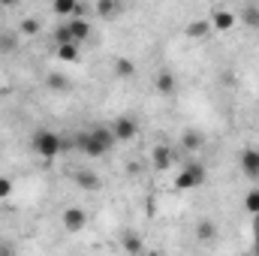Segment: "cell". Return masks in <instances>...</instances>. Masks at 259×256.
<instances>
[{
  "label": "cell",
  "mask_w": 259,
  "mask_h": 256,
  "mask_svg": "<svg viewBox=\"0 0 259 256\" xmlns=\"http://www.w3.org/2000/svg\"><path fill=\"white\" fill-rule=\"evenodd\" d=\"M238 163H241V172L247 178H259V151L256 148H244L241 157H238Z\"/></svg>",
  "instance_id": "cell-5"
},
{
  "label": "cell",
  "mask_w": 259,
  "mask_h": 256,
  "mask_svg": "<svg viewBox=\"0 0 259 256\" xmlns=\"http://www.w3.org/2000/svg\"><path fill=\"white\" fill-rule=\"evenodd\" d=\"M241 21H244L247 27H253V30H259V6H253V3H247V6L241 9Z\"/></svg>",
  "instance_id": "cell-17"
},
{
  "label": "cell",
  "mask_w": 259,
  "mask_h": 256,
  "mask_svg": "<svg viewBox=\"0 0 259 256\" xmlns=\"http://www.w3.org/2000/svg\"><path fill=\"white\" fill-rule=\"evenodd\" d=\"M253 238L259 241V214H253Z\"/></svg>",
  "instance_id": "cell-27"
},
{
  "label": "cell",
  "mask_w": 259,
  "mask_h": 256,
  "mask_svg": "<svg viewBox=\"0 0 259 256\" xmlns=\"http://www.w3.org/2000/svg\"><path fill=\"white\" fill-rule=\"evenodd\" d=\"M97 12H100L103 18H112V15L118 12V3H115V0H100V3H97Z\"/></svg>",
  "instance_id": "cell-23"
},
{
  "label": "cell",
  "mask_w": 259,
  "mask_h": 256,
  "mask_svg": "<svg viewBox=\"0 0 259 256\" xmlns=\"http://www.w3.org/2000/svg\"><path fill=\"white\" fill-rule=\"evenodd\" d=\"M196 238H199V241H205V244H211V241L217 238V223H214V220H208V217H202V220L196 223Z\"/></svg>",
  "instance_id": "cell-12"
},
{
  "label": "cell",
  "mask_w": 259,
  "mask_h": 256,
  "mask_svg": "<svg viewBox=\"0 0 259 256\" xmlns=\"http://www.w3.org/2000/svg\"><path fill=\"white\" fill-rule=\"evenodd\" d=\"M18 49V33L15 30H0V55H12Z\"/></svg>",
  "instance_id": "cell-14"
},
{
  "label": "cell",
  "mask_w": 259,
  "mask_h": 256,
  "mask_svg": "<svg viewBox=\"0 0 259 256\" xmlns=\"http://www.w3.org/2000/svg\"><path fill=\"white\" fill-rule=\"evenodd\" d=\"M30 148H33V154H39L42 160H55L66 145L58 133H52V130H36V133L30 136Z\"/></svg>",
  "instance_id": "cell-2"
},
{
  "label": "cell",
  "mask_w": 259,
  "mask_h": 256,
  "mask_svg": "<svg viewBox=\"0 0 259 256\" xmlns=\"http://www.w3.org/2000/svg\"><path fill=\"white\" fill-rule=\"evenodd\" d=\"M145 256H163V253H157V250H151V253H145Z\"/></svg>",
  "instance_id": "cell-28"
},
{
  "label": "cell",
  "mask_w": 259,
  "mask_h": 256,
  "mask_svg": "<svg viewBox=\"0 0 259 256\" xmlns=\"http://www.w3.org/2000/svg\"><path fill=\"white\" fill-rule=\"evenodd\" d=\"M253 256H259V241H256V250H253Z\"/></svg>",
  "instance_id": "cell-29"
},
{
  "label": "cell",
  "mask_w": 259,
  "mask_h": 256,
  "mask_svg": "<svg viewBox=\"0 0 259 256\" xmlns=\"http://www.w3.org/2000/svg\"><path fill=\"white\" fill-rule=\"evenodd\" d=\"M172 160H175V154H172V148H169V145H154L151 163H154V169H157V172L172 169Z\"/></svg>",
  "instance_id": "cell-7"
},
{
  "label": "cell",
  "mask_w": 259,
  "mask_h": 256,
  "mask_svg": "<svg viewBox=\"0 0 259 256\" xmlns=\"http://www.w3.org/2000/svg\"><path fill=\"white\" fill-rule=\"evenodd\" d=\"M66 27H69V36H72L75 46H81V42L91 39V24L84 18H72V21H66Z\"/></svg>",
  "instance_id": "cell-8"
},
{
  "label": "cell",
  "mask_w": 259,
  "mask_h": 256,
  "mask_svg": "<svg viewBox=\"0 0 259 256\" xmlns=\"http://www.w3.org/2000/svg\"><path fill=\"white\" fill-rule=\"evenodd\" d=\"M208 21H211L214 30H229V27H235V12H229V9H217Z\"/></svg>",
  "instance_id": "cell-11"
},
{
  "label": "cell",
  "mask_w": 259,
  "mask_h": 256,
  "mask_svg": "<svg viewBox=\"0 0 259 256\" xmlns=\"http://www.w3.org/2000/svg\"><path fill=\"white\" fill-rule=\"evenodd\" d=\"M244 208H247V214H250V217L259 214V190H250L247 196H244Z\"/></svg>",
  "instance_id": "cell-22"
},
{
  "label": "cell",
  "mask_w": 259,
  "mask_h": 256,
  "mask_svg": "<svg viewBox=\"0 0 259 256\" xmlns=\"http://www.w3.org/2000/svg\"><path fill=\"white\" fill-rule=\"evenodd\" d=\"M181 145H184V151H199V148L205 145V136H202L199 130H187V133L181 136Z\"/></svg>",
  "instance_id": "cell-15"
},
{
  "label": "cell",
  "mask_w": 259,
  "mask_h": 256,
  "mask_svg": "<svg viewBox=\"0 0 259 256\" xmlns=\"http://www.w3.org/2000/svg\"><path fill=\"white\" fill-rule=\"evenodd\" d=\"M208 30H211V21H208V18H196V21H190V24H187V36H193V39L205 36Z\"/></svg>",
  "instance_id": "cell-16"
},
{
  "label": "cell",
  "mask_w": 259,
  "mask_h": 256,
  "mask_svg": "<svg viewBox=\"0 0 259 256\" xmlns=\"http://www.w3.org/2000/svg\"><path fill=\"white\" fill-rule=\"evenodd\" d=\"M61 223L66 232H81L88 226V214H84V208H66L61 214Z\"/></svg>",
  "instance_id": "cell-4"
},
{
  "label": "cell",
  "mask_w": 259,
  "mask_h": 256,
  "mask_svg": "<svg viewBox=\"0 0 259 256\" xmlns=\"http://www.w3.org/2000/svg\"><path fill=\"white\" fill-rule=\"evenodd\" d=\"M124 250H127V253H139V250H142V238H139L136 232H127V235H124Z\"/></svg>",
  "instance_id": "cell-21"
},
{
  "label": "cell",
  "mask_w": 259,
  "mask_h": 256,
  "mask_svg": "<svg viewBox=\"0 0 259 256\" xmlns=\"http://www.w3.org/2000/svg\"><path fill=\"white\" fill-rule=\"evenodd\" d=\"M115 75H118V78H133V75H136V64L127 61V58H118V61H115Z\"/></svg>",
  "instance_id": "cell-18"
},
{
  "label": "cell",
  "mask_w": 259,
  "mask_h": 256,
  "mask_svg": "<svg viewBox=\"0 0 259 256\" xmlns=\"http://www.w3.org/2000/svg\"><path fill=\"white\" fill-rule=\"evenodd\" d=\"M154 88H157L163 97H169V94H175L178 81H175V75H172L169 69H160V72H157V78H154Z\"/></svg>",
  "instance_id": "cell-9"
},
{
  "label": "cell",
  "mask_w": 259,
  "mask_h": 256,
  "mask_svg": "<svg viewBox=\"0 0 259 256\" xmlns=\"http://www.w3.org/2000/svg\"><path fill=\"white\" fill-rule=\"evenodd\" d=\"M72 181H75L81 190H100V184H103V181H100V175H97V172H91V169L75 172V175H72Z\"/></svg>",
  "instance_id": "cell-10"
},
{
  "label": "cell",
  "mask_w": 259,
  "mask_h": 256,
  "mask_svg": "<svg viewBox=\"0 0 259 256\" xmlns=\"http://www.w3.org/2000/svg\"><path fill=\"white\" fill-rule=\"evenodd\" d=\"M55 42H58V46H66V42H72V36H69V27H66V24H61V27L55 30Z\"/></svg>",
  "instance_id": "cell-25"
},
{
  "label": "cell",
  "mask_w": 259,
  "mask_h": 256,
  "mask_svg": "<svg viewBox=\"0 0 259 256\" xmlns=\"http://www.w3.org/2000/svg\"><path fill=\"white\" fill-rule=\"evenodd\" d=\"M75 145L81 154L88 157H103L106 151L115 148V136H112V127H94L88 133H78L75 136Z\"/></svg>",
  "instance_id": "cell-1"
},
{
  "label": "cell",
  "mask_w": 259,
  "mask_h": 256,
  "mask_svg": "<svg viewBox=\"0 0 259 256\" xmlns=\"http://www.w3.org/2000/svg\"><path fill=\"white\" fill-rule=\"evenodd\" d=\"M55 52H58V61H64V64H78L81 61V46H75V42L58 46Z\"/></svg>",
  "instance_id": "cell-13"
},
{
  "label": "cell",
  "mask_w": 259,
  "mask_h": 256,
  "mask_svg": "<svg viewBox=\"0 0 259 256\" xmlns=\"http://www.w3.org/2000/svg\"><path fill=\"white\" fill-rule=\"evenodd\" d=\"M205 184V166L202 163H190L175 175V190H196Z\"/></svg>",
  "instance_id": "cell-3"
},
{
  "label": "cell",
  "mask_w": 259,
  "mask_h": 256,
  "mask_svg": "<svg viewBox=\"0 0 259 256\" xmlns=\"http://www.w3.org/2000/svg\"><path fill=\"white\" fill-rule=\"evenodd\" d=\"M12 196V178L0 175V199H9Z\"/></svg>",
  "instance_id": "cell-26"
},
{
  "label": "cell",
  "mask_w": 259,
  "mask_h": 256,
  "mask_svg": "<svg viewBox=\"0 0 259 256\" xmlns=\"http://www.w3.org/2000/svg\"><path fill=\"white\" fill-rule=\"evenodd\" d=\"M46 84H49L52 91H66V88H69V81H66V75H61V72H49V78H46Z\"/></svg>",
  "instance_id": "cell-20"
},
{
  "label": "cell",
  "mask_w": 259,
  "mask_h": 256,
  "mask_svg": "<svg viewBox=\"0 0 259 256\" xmlns=\"http://www.w3.org/2000/svg\"><path fill=\"white\" fill-rule=\"evenodd\" d=\"M75 6H78L75 0H55L52 3V12L55 15H75Z\"/></svg>",
  "instance_id": "cell-19"
},
{
  "label": "cell",
  "mask_w": 259,
  "mask_h": 256,
  "mask_svg": "<svg viewBox=\"0 0 259 256\" xmlns=\"http://www.w3.org/2000/svg\"><path fill=\"white\" fill-rule=\"evenodd\" d=\"M247 256H253V253H247Z\"/></svg>",
  "instance_id": "cell-30"
},
{
  "label": "cell",
  "mask_w": 259,
  "mask_h": 256,
  "mask_svg": "<svg viewBox=\"0 0 259 256\" xmlns=\"http://www.w3.org/2000/svg\"><path fill=\"white\" fill-rule=\"evenodd\" d=\"M18 30H21V33H27V36H33V33H39V21H36V18H24Z\"/></svg>",
  "instance_id": "cell-24"
},
{
  "label": "cell",
  "mask_w": 259,
  "mask_h": 256,
  "mask_svg": "<svg viewBox=\"0 0 259 256\" xmlns=\"http://www.w3.org/2000/svg\"><path fill=\"white\" fill-rule=\"evenodd\" d=\"M136 121L133 118H118L115 124H112V136H115V142H130V139H136Z\"/></svg>",
  "instance_id": "cell-6"
}]
</instances>
